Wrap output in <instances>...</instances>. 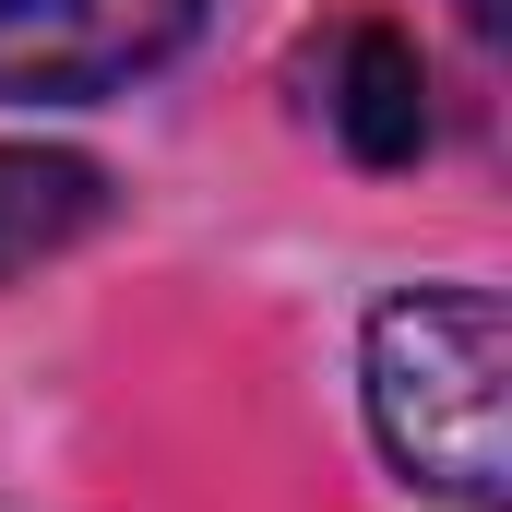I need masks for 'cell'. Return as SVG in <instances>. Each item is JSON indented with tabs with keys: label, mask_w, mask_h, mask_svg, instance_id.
I'll list each match as a JSON object with an SVG mask.
<instances>
[{
	"label": "cell",
	"mask_w": 512,
	"mask_h": 512,
	"mask_svg": "<svg viewBox=\"0 0 512 512\" xmlns=\"http://www.w3.org/2000/svg\"><path fill=\"white\" fill-rule=\"evenodd\" d=\"M191 24H203V0H0V96H24V108L120 96L191 48Z\"/></svg>",
	"instance_id": "cell-2"
},
{
	"label": "cell",
	"mask_w": 512,
	"mask_h": 512,
	"mask_svg": "<svg viewBox=\"0 0 512 512\" xmlns=\"http://www.w3.org/2000/svg\"><path fill=\"white\" fill-rule=\"evenodd\" d=\"M310 84H322V120L346 131V155H370V167H405L429 143V72L393 24H334Z\"/></svg>",
	"instance_id": "cell-3"
},
{
	"label": "cell",
	"mask_w": 512,
	"mask_h": 512,
	"mask_svg": "<svg viewBox=\"0 0 512 512\" xmlns=\"http://www.w3.org/2000/svg\"><path fill=\"white\" fill-rule=\"evenodd\" d=\"M96 215H108V179H96L84 155L0 143V286L36 274L48 251H72V239H96Z\"/></svg>",
	"instance_id": "cell-4"
},
{
	"label": "cell",
	"mask_w": 512,
	"mask_h": 512,
	"mask_svg": "<svg viewBox=\"0 0 512 512\" xmlns=\"http://www.w3.org/2000/svg\"><path fill=\"white\" fill-rule=\"evenodd\" d=\"M501 382H512V334L489 286H417L370 322V429L429 501H465V512L501 501L512 477Z\"/></svg>",
	"instance_id": "cell-1"
}]
</instances>
